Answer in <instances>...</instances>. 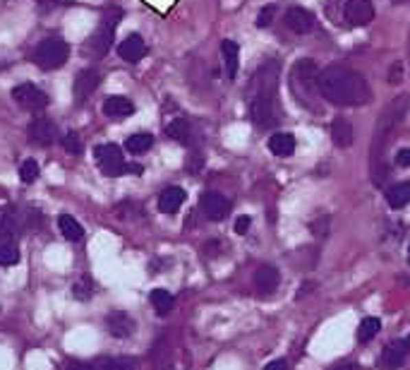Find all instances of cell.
I'll return each mask as SVG.
<instances>
[{
	"instance_id": "20",
	"label": "cell",
	"mask_w": 410,
	"mask_h": 370,
	"mask_svg": "<svg viewBox=\"0 0 410 370\" xmlns=\"http://www.w3.org/2000/svg\"><path fill=\"white\" fill-rule=\"evenodd\" d=\"M221 56H223V63H226L228 80H236L238 67H240V48H238V43L231 41V39H223L221 41Z\"/></svg>"
},
{
	"instance_id": "30",
	"label": "cell",
	"mask_w": 410,
	"mask_h": 370,
	"mask_svg": "<svg viewBox=\"0 0 410 370\" xmlns=\"http://www.w3.org/2000/svg\"><path fill=\"white\" fill-rule=\"evenodd\" d=\"M166 133H168L170 140H178V142H190V133H192V128H190L187 120L178 118V120H173L168 128H166Z\"/></svg>"
},
{
	"instance_id": "3",
	"label": "cell",
	"mask_w": 410,
	"mask_h": 370,
	"mask_svg": "<svg viewBox=\"0 0 410 370\" xmlns=\"http://www.w3.org/2000/svg\"><path fill=\"white\" fill-rule=\"evenodd\" d=\"M276 82H278V63H266L255 77H252V99L250 113L257 128L266 130L276 125Z\"/></svg>"
},
{
	"instance_id": "44",
	"label": "cell",
	"mask_w": 410,
	"mask_h": 370,
	"mask_svg": "<svg viewBox=\"0 0 410 370\" xmlns=\"http://www.w3.org/2000/svg\"><path fill=\"white\" fill-rule=\"evenodd\" d=\"M391 3H396V5H398V3H406V0H391Z\"/></svg>"
},
{
	"instance_id": "5",
	"label": "cell",
	"mask_w": 410,
	"mask_h": 370,
	"mask_svg": "<svg viewBox=\"0 0 410 370\" xmlns=\"http://www.w3.org/2000/svg\"><path fill=\"white\" fill-rule=\"evenodd\" d=\"M96 162H99V168L104 176L113 178V176H123V173H141V168L133 164V166H128V164L123 162V149L118 147V144L109 142V144H99L96 147Z\"/></svg>"
},
{
	"instance_id": "41",
	"label": "cell",
	"mask_w": 410,
	"mask_h": 370,
	"mask_svg": "<svg viewBox=\"0 0 410 370\" xmlns=\"http://www.w3.org/2000/svg\"><path fill=\"white\" fill-rule=\"evenodd\" d=\"M266 370H288V366H286V361H273L266 366Z\"/></svg>"
},
{
	"instance_id": "42",
	"label": "cell",
	"mask_w": 410,
	"mask_h": 370,
	"mask_svg": "<svg viewBox=\"0 0 410 370\" xmlns=\"http://www.w3.org/2000/svg\"><path fill=\"white\" fill-rule=\"evenodd\" d=\"M334 370H358L355 366H339V368H334Z\"/></svg>"
},
{
	"instance_id": "4",
	"label": "cell",
	"mask_w": 410,
	"mask_h": 370,
	"mask_svg": "<svg viewBox=\"0 0 410 370\" xmlns=\"http://www.w3.org/2000/svg\"><path fill=\"white\" fill-rule=\"evenodd\" d=\"M291 87H293V96H295L307 111H319L317 96H321V91H319V70H317L315 61L302 58V61H297L295 65H293Z\"/></svg>"
},
{
	"instance_id": "9",
	"label": "cell",
	"mask_w": 410,
	"mask_h": 370,
	"mask_svg": "<svg viewBox=\"0 0 410 370\" xmlns=\"http://www.w3.org/2000/svg\"><path fill=\"white\" fill-rule=\"evenodd\" d=\"M99 82H101V75H99V70H94V67H87V70L77 72L75 85H72V94H75L77 104L89 99V96L94 94L96 87H99Z\"/></svg>"
},
{
	"instance_id": "1",
	"label": "cell",
	"mask_w": 410,
	"mask_h": 370,
	"mask_svg": "<svg viewBox=\"0 0 410 370\" xmlns=\"http://www.w3.org/2000/svg\"><path fill=\"white\" fill-rule=\"evenodd\" d=\"M410 109V96L401 94L396 99H391L384 109V113L379 116L377 128L372 135V144H369V176L377 185H384L389 176L387 168V147L391 142V138L396 135V128L403 123Z\"/></svg>"
},
{
	"instance_id": "14",
	"label": "cell",
	"mask_w": 410,
	"mask_h": 370,
	"mask_svg": "<svg viewBox=\"0 0 410 370\" xmlns=\"http://www.w3.org/2000/svg\"><path fill=\"white\" fill-rule=\"evenodd\" d=\"M315 24H317L315 14L305 8H291L286 12V27L295 34H310L315 29Z\"/></svg>"
},
{
	"instance_id": "22",
	"label": "cell",
	"mask_w": 410,
	"mask_h": 370,
	"mask_svg": "<svg viewBox=\"0 0 410 370\" xmlns=\"http://www.w3.org/2000/svg\"><path fill=\"white\" fill-rule=\"evenodd\" d=\"M295 147H297L295 138L288 133H276V135H271V140H269V152L273 157H291V154L295 152Z\"/></svg>"
},
{
	"instance_id": "34",
	"label": "cell",
	"mask_w": 410,
	"mask_h": 370,
	"mask_svg": "<svg viewBox=\"0 0 410 370\" xmlns=\"http://www.w3.org/2000/svg\"><path fill=\"white\" fill-rule=\"evenodd\" d=\"M62 147H65L67 154H72V157H77V154H82V140L77 133H65V138H62Z\"/></svg>"
},
{
	"instance_id": "45",
	"label": "cell",
	"mask_w": 410,
	"mask_h": 370,
	"mask_svg": "<svg viewBox=\"0 0 410 370\" xmlns=\"http://www.w3.org/2000/svg\"><path fill=\"white\" fill-rule=\"evenodd\" d=\"M38 3H48V0H38Z\"/></svg>"
},
{
	"instance_id": "40",
	"label": "cell",
	"mask_w": 410,
	"mask_h": 370,
	"mask_svg": "<svg viewBox=\"0 0 410 370\" xmlns=\"http://www.w3.org/2000/svg\"><path fill=\"white\" fill-rule=\"evenodd\" d=\"M67 370H94V366H89V363H70Z\"/></svg>"
},
{
	"instance_id": "23",
	"label": "cell",
	"mask_w": 410,
	"mask_h": 370,
	"mask_svg": "<svg viewBox=\"0 0 410 370\" xmlns=\"http://www.w3.org/2000/svg\"><path fill=\"white\" fill-rule=\"evenodd\" d=\"M387 202L391 209H401L410 202V183H396L391 188H387Z\"/></svg>"
},
{
	"instance_id": "25",
	"label": "cell",
	"mask_w": 410,
	"mask_h": 370,
	"mask_svg": "<svg viewBox=\"0 0 410 370\" xmlns=\"http://www.w3.org/2000/svg\"><path fill=\"white\" fill-rule=\"evenodd\" d=\"M151 144H154V138H151L149 133H137V135H130V138L125 140V149H128L130 154L149 152Z\"/></svg>"
},
{
	"instance_id": "24",
	"label": "cell",
	"mask_w": 410,
	"mask_h": 370,
	"mask_svg": "<svg viewBox=\"0 0 410 370\" xmlns=\"http://www.w3.org/2000/svg\"><path fill=\"white\" fill-rule=\"evenodd\" d=\"M58 226H60V233L67 238V241H82V236H84V228H82V224L77 221L75 217H70V214H60L58 217Z\"/></svg>"
},
{
	"instance_id": "35",
	"label": "cell",
	"mask_w": 410,
	"mask_h": 370,
	"mask_svg": "<svg viewBox=\"0 0 410 370\" xmlns=\"http://www.w3.org/2000/svg\"><path fill=\"white\" fill-rule=\"evenodd\" d=\"M273 17H276V5H264L262 8V12L257 14V27L260 29H264V27H269V24L273 22Z\"/></svg>"
},
{
	"instance_id": "26",
	"label": "cell",
	"mask_w": 410,
	"mask_h": 370,
	"mask_svg": "<svg viewBox=\"0 0 410 370\" xmlns=\"http://www.w3.org/2000/svg\"><path fill=\"white\" fill-rule=\"evenodd\" d=\"M149 298H151V305H154V310L159 315L170 313V308H173V303H175V298L170 296V291H166V289H154Z\"/></svg>"
},
{
	"instance_id": "19",
	"label": "cell",
	"mask_w": 410,
	"mask_h": 370,
	"mask_svg": "<svg viewBox=\"0 0 410 370\" xmlns=\"http://www.w3.org/2000/svg\"><path fill=\"white\" fill-rule=\"evenodd\" d=\"M118 53H120V58H123V61H128V63L141 61V58L146 56V43H144V39H141L139 34H133V36H128L123 43H120V46H118Z\"/></svg>"
},
{
	"instance_id": "38",
	"label": "cell",
	"mask_w": 410,
	"mask_h": 370,
	"mask_svg": "<svg viewBox=\"0 0 410 370\" xmlns=\"http://www.w3.org/2000/svg\"><path fill=\"white\" fill-rule=\"evenodd\" d=\"M396 166H401V168H410V147L401 149V152L396 154Z\"/></svg>"
},
{
	"instance_id": "17",
	"label": "cell",
	"mask_w": 410,
	"mask_h": 370,
	"mask_svg": "<svg viewBox=\"0 0 410 370\" xmlns=\"http://www.w3.org/2000/svg\"><path fill=\"white\" fill-rule=\"evenodd\" d=\"M331 140H334V144L339 149H348L350 144L355 142L353 125H350L348 120L343 118V116H339V118L331 120Z\"/></svg>"
},
{
	"instance_id": "43",
	"label": "cell",
	"mask_w": 410,
	"mask_h": 370,
	"mask_svg": "<svg viewBox=\"0 0 410 370\" xmlns=\"http://www.w3.org/2000/svg\"><path fill=\"white\" fill-rule=\"evenodd\" d=\"M408 61H410V36H408Z\"/></svg>"
},
{
	"instance_id": "33",
	"label": "cell",
	"mask_w": 410,
	"mask_h": 370,
	"mask_svg": "<svg viewBox=\"0 0 410 370\" xmlns=\"http://www.w3.org/2000/svg\"><path fill=\"white\" fill-rule=\"evenodd\" d=\"M19 178L22 183H34L38 178V164L36 159H27V162L19 166Z\"/></svg>"
},
{
	"instance_id": "27",
	"label": "cell",
	"mask_w": 410,
	"mask_h": 370,
	"mask_svg": "<svg viewBox=\"0 0 410 370\" xmlns=\"http://www.w3.org/2000/svg\"><path fill=\"white\" fill-rule=\"evenodd\" d=\"M379 329H382V320L379 318H365L358 327V342L360 344L372 342V339L379 334Z\"/></svg>"
},
{
	"instance_id": "36",
	"label": "cell",
	"mask_w": 410,
	"mask_h": 370,
	"mask_svg": "<svg viewBox=\"0 0 410 370\" xmlns=\"http://www.w3.org/2000/svg\"><path fill=\"white\" fill-rule=\"evenodd\" d=\"M120 19H123V10H120V8H109V10L104 12V22L113 24V27L120 22Z\"/></svg>"
},
{
	"instance_id": "28",
	"label": "cell",
	"mask_w": 410,
	"mask_h": 370,
	"mask_svg": "<svg viewBox=\"0 0 410 370\" xmlns=\"http://www.w3.org/2000/svg\"><path fill=\"white\" fill-rule=\"evenodd\" d=\"M19 262V248L14 243V238L10 241H0V265L3 267H12Z\"/></svg>"
},
{
	"instance_id": "18",
	"label": "cell",
	"mask_w": 410,
	"mask_h": 370,
	"mask_svg": "<svg viewBox=\"0 0 410 370\" xmlns=\"http://www.w3.org/2000/svg\"><path fill=\"white\" fill-rule=\"evenodd\" d=\"M185 190L183 188H178V185H170V188H166L163 193L159 195V209L163 214H175L180 207H183V202H185Z\"/></svg>"
},
{
	"instance_id": "21",
	"label": "cell",
	"mask_w": 410,
	"mask_h": 370,
	"mask_svg": "<svg viewBox=\"0 0 410 370\" xmlns=\"http://www.w3.org/2000/svg\"><path fill=\"white\" fill-rule=\"evenodd\" d=\"M104 113L111 116V118H128V116L135 113V104L128 96H109L104 101Z\"/></svg>"
},
{
	"instance_id": "7",
	"label": "cell",
	"mask_w": 410,
	"mask_h": 370,
	"mask_svg": "<svg viewBox=\"0 0 410 370\" xmlns=\"http://www.w3.org/2000/svg\"><path fill=\"white\" fill-rule=\"evenodd\" d=\"M12 101L24 111H41L48 106V96L43 89H38L32 82H24L12 89Z\"/></svg>"
},
{
	"instance_id": "16",
	"label": "cell",
	"mask_w": 410,
	"mask_h": 370,
	"mask_svg": "<svg viewBox=\"0 0 410 370\" xmlns=\"http://www.w3.org/2000/svg\"><path fill=\"white\" fill-rule=\"evenodd\" d=\"M106 327H109L111 337L128 339L130 334L135 332V320L130 318L128 313H120V310H115V313H111L109 318H106Z\"/></svg>"
},
{
	"instance_id": "46",
	"label": "cell",
	"mask_w": 410,
	"mask_h": 370,
	"mask_svg": "<svg viewBox=\"0 0 410 370\" xmlns=\"http://www.w3.org/2000/svg\"><path fill=\"white\" fill-rule=\"evenodd\" d=\"M408 260H410V248H408Z\"/></svg>"
},
{
	"instance_id": "29",
	"label": "cell",
	"mask_w": 410,
	"mask_h": 370,
	"mask_svg": "<svg viewBox=\"0 0 410 370\" xmlns=\"http://www.w3.org/2000/svg\"><path fill=\"white\" fill-rule=\"evenodd\" d=\"M14 231H17V217L12 209H3L0 212V241L14 238Z\"/></svg>"
},
{
	"instance_id": "12",
	"label": "cell",
	"mask_w": 410,
	"mask_h": 370,
	"mask_svg": "<svg viewBox=\"0 0 410 370\" xmlns=\"http://www.w3.org/2000/svg\"><path fill=\"white\" fill-rule=\"evenodd\" d=\"M278 286H281V272H278L276 267L262 265L260 270L255 272V289H257V294H260L262 298L271 296Z\"/></svg>"
},
{
	"instance_id": "32",
	"label": "cell",
	"mask_w": 410,
	"mask_h": 370,
	"mask_svg": "<svg viewBox=\"0 0 410 370\" xmlns=\"http://www.w3.org/2000/svg\"><path fill=\"white\" fill-rule=\"evenodd\" d=\"M91 294H94V284H91V279L87 274L72 286V296H75L77 301H89Z\"/></svg>"
},
{
	"instance_id": "8",
	"label": "cell",
	"mask_w": 410,
	"mask_h": 370,
	"mask_svg": "<svg viewBox=\"0 0 410 370\" xmlns=\"http://www.w3.org/2000/svg\"><path fill=\"white\" fill-rule=\"evenodd\" d=\"M113 24L109 22H101V27L96 29L94 34H91L89 39H87L84 43V56L89 58H104L106 53L111 51V46H113Z\"/></svg>"
},
{
	"instance_id": "10",
	"label": "cell",
	"mask_w": 410,
	"mask_h": 370,
	"mask_svg": "<svg viewBox=\"0 0 410 370\" xmlns=\"http://www.w3.org/2000/svg\"><path fill=\"white\" fill-rule=\"evenodd\" d=\"M343 17L353 27H365L374 19V5L369 0H348L343 8Z\"/></svg>"
},
{
	"instance_id": "15",
	"label": "cell",
	"mask_w": 410,
	"mask_h": 370,
	"mask_svg": "<svg viewBox=\"0 0 410 370\" xmlns=\"http://www.w3.org/2000/svg\"><path fill=\"white\" fill-rule=\"evenodd\" d=\"M410 353V342L408 339H398V342H391L387 349H384V356H382V363L387 370H396L401 368L403 363H406Z\"/></svg>"
},
{
	"instance_id": "39",
	"label": "cell",
	"mask_w": 410,
	"mask_h": 370,
	"mask_svg": "<svg viewBox=\"0 0 410 370\" xmlns=\"http://www.w3.org/2000/svg\"><path fill=\"white\" fill-rule=\"evenodd\" d=\"M401 77H403V65L401 63H396V65L391 67V72H389V82H391V85H398Z\"/></svg>"
},
{
	"instance_id": "31",
	"label": "cell",
	"mask_w": 410,
	"mask_h": 370,
	"mask_svg": "<svg viewBox=\"0 0 410 370\" xmlns=\"http://www.w3.org/2000/svg\"><path fill=\"white\" fill-rule=\"evenodd\" d=\"M94 370H135L133 358H99Z\"/></svg>"
},
{
	"instance_id": "11",
	"label": "cell",
	"mask_w": 410,
	"mask_h": 370,
	"mask_svg": "<svg viewBox=\"0 0 410 370\" xmlns=\"http://www.w3.org/2000/svg\"><path fill=\"white\" fill-rule=\"evenodd\" d=\"M199 204H202V212L207 214V219H212V221H221L231 214V202L218 193H204Z\"/></svg>"
},
{
	"instance_id": "6",
	"label": "cell",
	"mask_w": 410,
	"mask_h": 370,
	"mask_svg": "<svg viewBox=\"0 0 410 370\" xmlns=\"http://www.w3.org/2000/svg\"><path fill=\"white\" fill-rule=\"evenodd\" d=\"M70 48L62 39H43L32 53V61L36 63L41 70H56V67L65 65Z\"/></svg>"
},
{
	"instance_id": "13",
	"label": "cell",
	"mask_w": 410,
	"mask_h": 370,
	"mask_svg": "<svg viewBox=\"0 0 410 370\" xmlns=\"http://www.w3.org/2000/svg\"><path fill=\"white\" fill-rule=\"evenodd\" d=\"M56 135H58V128L53 120L34 118L32 123H29V140L41 144V147H51V144L56 142Z\"/></svg>"
},
{
	"instance_id": "37",
	"label": "cell",
	"mask_w": 410,
	"mask_h": 370,
	"mask_svg": "<svg viewBox=\"0 0 410 370\" xmlns=\"http://www.w3.org/2000/svg\"><path fill=\"white\" fill-rule=\"evenodd\" d=\"M250 224H252V219L242 214V217H238V221H236V226H233V228H236L238 236H242V233H247V228H250Z\"/></svg>"
},
{
	"instance_id": "2",
	"label": "cell",
	"mask_w": 410,
	"mask_h": 370,
	"mask_svg": "<svg viewBox=\"0 0 410 370\" xmlns=\"http://www.w3.org/2000/svg\"><path fill=\"white\" fill-rule=\"evenodd\" d=\"M319 91L336 106H363L372 96L367 80L343 65H329L319 72Z\"/></svg>"
}]
</instances>
